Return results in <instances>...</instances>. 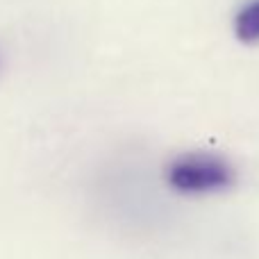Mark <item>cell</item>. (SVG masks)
<instances>
[{"mask_svg": "<svg viewBox=\"0 0 259 259\" xmlns=\"http://www.w3.org/2000/svg\"><path fill=\"white\" fill-rule=\"evenodd\" d=\"M164 180L180 196H211L234 187L237 170L214 152H184L168 161Z\"/></svg>", "mask_w": 259, "mask_h": 259, "instance_id": "obj_1", "label": "cell"}, {"mask_svg": "<svg viewBox=\"0 0 259 259\" xmlns=\"http://www.w3.org/2000/svg\"><path fill=\"white\" fill-rule=\"evenodd\" d=\"M234 36L241 44L257 46L259 44V0H246L234 14Z\"/></svg>", "mask_w": 259, "mask_h": 259, "instance_id": "obj_2", "label": "cell"}]
</instances>
